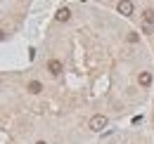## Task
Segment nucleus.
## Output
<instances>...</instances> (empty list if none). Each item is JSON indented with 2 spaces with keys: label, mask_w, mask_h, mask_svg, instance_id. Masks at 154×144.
Returning <instances> with one entry per match:
<instances>
[{
  "label": "nucleus",
  "mask_w": 154,
  "mask_h": 144,
  "mask_svg": "<svg viewBox=\"0 0 154 144\" xmlns=\"http://www.w3.org/2000/svg\"><path fill=\"white\" fill-rule=\"evenodd\" d=\"M107 123H109V121H107V116H102V113H95V116L90 118L88 128H90L93 132H102V130L107 128Z\"/></svg>",
  "instance_id": "1"
},
{
  "label": "nucleus",
  "mask_w": 154,
  "mask_h": 144,
  "mask_svg": "<svg viewBox=\"0 0 154 144\" xmlns=\"http://www.w3.org/2000/svg\"><path fill=\"white\" fill-rule=\"evenodd\" d=\"M116 10H119V14H123V17H131V14H133V2H131V0H119Z\"/></svg>",
  "instance_id": "2"
},
{
  "label": "nucleus",
  "mask_w": 154,
  "mask_h": 144,
  "mask_svg": "<svg viewBox=\"0 0 154 144\" xmlns=\"http://www.w3.org/2000/svg\"><path fill=\"white\" fill-rule=\"evenodd\" d=\"M137 83H140L142 88H149V85H152V73H149V71H142L140 76H137Z\"/></svg>",
  "instance_id": "4"
},
{
  "label": "nucleus",
  "mask_w": 154,
  "mask_h": 144,
  "mask_svg": "<svg viewBox=\"0 0 154 144\" xmlns=\"http://www.w3.org/2000/svg\"><path fill=\"white\" fill-rule=\"evenodd\" d=\"M26 90L31 92V94H38V92H43V85H40L38 80H31V83H29V88H26Z\"/></svg>",
  "instance_id": "6"
},
{
  "label": "nucleus",
  "mask_w": 154,
  "mask_h": 144,
  "mask_svg": "<svg viewBox=\"0 0 154 144\" xmlns=\"http://www.w3.org/2000/svg\"><path fill=\"white\" fill-rule=\"evenodd\" d=\"M0 40H5V31L2 28H0Z\"/></svg>",
  "instance_id": "9"
},
{
  "label": "nucleus",
  "mask_w": 154,
  "mask_h": 144,
  "mask_svg": "<svg viewBox=\"0 0 154 144\" xmlns=\"http://www.w3.org/2000/svg\"><path fill=\"white\" fill-rule=\"evenodd\" d=\"M55 19H57V21H69V19H71V10H69V7H59Z\"/></svg>",
  "instance_id": "5"
},
{
  "label": "nucleus",
  "mask_w": 154,
  "mask_h": 144,
  "mask_svg": "<svg viewBox=\"0 0 154 144\" xmlns=\"http://www.w3.org/2000/svg\"><path fill=\"white\" fill-rule=\"evenodd\" d=\"M142 19H145V24H152L154 21V10H145V12H142Z\"/></svg>",
  "instance_id": "7"
},
{
  "label": "nucleus",
  "mask_w": 154,
  "mask_h": 144,
  "mask_svg": "<svg viewBox=\"0 0 154 144\" xmlns=\"http://www.w3.org/2000/svg\"><path fill=\"white\" fill-rule=\"evenodd\" d=\"M36 144H48V142H43V140H38V142H36Z\"/></svg>",
  "instance_id": "10"
},
{
  "label": "nucleus",
  "mask_w": 154,
  "mask_h": 144,
  "mask_svg": "<svg viewBox=\"0 0 154 144\" xmlns=\"http://www.w3.org/2000/svg\"><path fill=\"white\" fill-rule=\"evenodd\" d=\"M128 40H131V43H137V33H128Z\"/></svg>",
  "instance_id": "8"
},
{
  "label": "nucleus",
  "mask_w": 154,
  "mask_h": 144,
  "mask_svg": "<svg viewBox=\"0 0 154 144\" xmlns=\"http://www.w3.org/2000/svg\"><path fill=\"white\" fill-rule=\"evenodd\" d=\"M48 71L52 73V76H59V73L64 71V66H62L59 59H50V62H48Z\"/></svg>",
  "instance_id": "3"
}]
</instances>
